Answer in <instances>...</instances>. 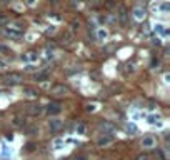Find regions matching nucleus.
<instances>
[{
    "label": "nucleus",
    "mask_w": 170,
    "mask_h": 160,
    "mask_svg": "<svg viewBox=\"0 0 170 160\" xmlns=\"http://www.w3.org/2000/svg\"><path fill=\"white\" fill-rule=\"evenodd\" d=\"M2 84H3V85H10V87H13V85H20V84H23V75L19 74V72H10V74H5L3 78H2Z\"/></svg>",
    "instance_id": "nucleus-1"
},
{
    "label": "nucleus",
    "mask_w": 170,
    "mask_h": 160,
    "mask_svg": "<svg viewBox=\"0 0 170 160\" xmlns=\"http://www.w3.org/2000/svg\"><path fill=\"white\" fill-rule=\"evenodd\" d=\"M25 113L27 115H32V117H37V115H40V113L43 112V105L38 104V102H32V104H27L25 105Z\"/></svg>",
    "instance_id": "nucleus-2"
},
{
    "label": "nucleus",
    "mask_w": 170,
    "mask_h": 160,
    "mask_svg": "<svg viewBox=\"0 0 170 160\" xmlns=\"http://www.w3.org/2000/svg\"><path fill=\"white\" fill-rule=\"evenodd\" d=\"M2 33L7 38H13V40H19L23 37V30H19V28H3Z\"/></svg>",
    "instance_id": "nucleus-3"
},
{
    "label": "nucleus",
    "mask_w": 170,
    "mask_h": 160,
    "mask_svg": "<svg viewBox=\"0 0 170 160\" xmlns=\"http://www.w3.org/2000/svg\"><path fill=\"white\" fill-rule=\"evenodd\" d=\"M45 110L50 117H53V115H58V113L62 112V105L58 104V102H50V104L45 107Z\"/></svg>",
    "instance_id": "nucleus-4"
},
{
    "label": "nucleus",
    "mask_w": 170,
    "mask_h": 160,
    "mask_svg": "<svg viewBox=\"0 0 170 160\" xmlns=\"http://www.w3.org/2000/svg\"><path fill=\"white\" fill-rule=\"evenodd\" d=\"M52 94L55 95V97H65L68 94V87H65L64 84H57L52 87Z\"/></svg>",
    "instance_id": "nucleus-5"
},
{
    "label": "nucleus",
    "mask_w": 170,
    "mask_h": 160,
    "mask_svg": "<svg viewBox=\"0 0 170 160\" xmlns=\"http://www.w3.org/2000/svg\"><path fill=\"white\" fill-rule=\"evenodd\" d=\"M62 127H64V122H62L60 118H50V120H48V128H50L52 132L62 130Z\"/></svg>",
    "instance_id": "nucleus-6"
},
{
    "label": "nucleus",
    "mask_w": 170,
    "mask_h": 160,
    "mask_svg": "<svg viewBox=\"0 0 170 160\" xmlns=\"http://www.w3.org/2000/svg\"><path fill=\"white\" fill-rule=\"evenodd\" d=\"M112 142H113V135L105 133V135H102V137L97 140V145H98V147H105V145H108V143H112Z\"/></svg>",
    "instance_id": "nucleus-7"
},
{
    "label": "nucleus",
    "mask_w": 170,
    "mask_h": 160,
    "mask_svg": "<svg viewBox=\"0 0 170 160\" xmlns=\"http://www.w3.org/2000/svg\"><path fill=\"white\" fill-rule=\"evenodd\" d=\"M118 19L122 23H127V17H128V12H127V7L125 5H118Z\"/></svg>",
    "instance_id": "nucleus-8"
},
{
    "label": "nucleus",
    "mask_w": 170,
    "mask_h": 160,
    "mask_svg": "<svg viewBox=\"0 0 170 160\" xmlns=\"http://www.w3.org/2000/svg\"><path fill=\"white\" fill-rule=\"evenodd\" d=\"M142 145H143L145 149H153V147H155V139H153L152 135H147V137L142 139Z\"/></svg>",
    "instance_id": "nucleus-9"
},
{
    "label": "nucleus",
    "mask_w": 170,
    "mask_h": 160,
    "mask_svg": "<svg viewBox=\"0 0 170 160\" xmlns=\"http://www.w3.org/2000/svg\"><path fill=\"white\" fill-rule=\"evenodd\" d=\"M33 78H35L37 82H45V80L50 78V74H48L47 70H43V72H37V74L33 75Z\"/></svg>",
    "instance_id": "nucleus-10"
},
{
    "label": "nucleus",
    "mask_w": 170,
    "mask_h": 160,
    "mask_svg": "<svg viewBox=\"0 0 170 160\" xmlns=\"http://www.w3.org/2000/svg\"><path fill=\"white\" fill-rule=\"evenodd\" d=\"M145 13H147V12H145V9H142V7H137V9L133 10V17L137 20H143L145 19Z\"/></svg>",
    "instance_id": "nucleus-11"
},
{
    "label": "nucleus",
    "mask_w": 170,
    "mask_h": 160,
    "mask_svg": "<svg viewBox=\"0 0 170 160\" xmlns=\"http://www.w3.org/2000/svg\"><path fill=\"white\" fill-rule=\"evenodd\" d=\"M23 94L28 95V97H37V95H38V90H35L33 87H23Z\"/></svg>",
    "instance_id": "nucleus-12"
},
{
    "label": "nucleus",
    "mask_w": 170,
    "mask_h": 160,
    "mask_svg": "<svg viewBox=\"0 0 170 160\" xmlns=\"http://www.w3.org/2000/svg\"><path fill=\"white\" fill-rule=\"evenodd\" d=\"M97 38H98V40H107V38H108V32H107L105 28H98V30H97Z\"/></svg>",
    "instance_id": "nucleus-13"
},
{
    "label": "nucleus",
    "mask_w": 170,
    "mask_h": 160,
    "mask_svg": "<svg viewBox=\"0 0 170 160\" xmlns=\"http://www.w3.org/2000/svg\"><path fill=\"white\" fill-rule=\"evenodd\" d=\"M72 40H74L72 32H65V33L62 35V42H64V43H72Z\"/></svg>",
    "instance_id": "nucleus-14"
},
{
    "label": "nucleus",
    "mask_w": 170,
    "mask_h": 160,
    "mask_svg": "<svg viewBox=\"0 0 170 160\" xmlns=\"http://www.w3.org/2000/svg\"><path fill=\"white\" fill-rule=\"evenodd\" d=\"M13 125H15V127H25L27 122H25V118H22V117H15V118H13Z\"/></svg>",
    "instance_id": "nucleus-15"
},
{
    "label": "nucleus",
    "mask_w": 170,
    "mask_h": 160,
    "mask_svg": "<svg viewBox=\"0 0 170 160\" xmlns=\"http://www.w3.org/2000/svg\"><path fill=\"white\" fill-rule=\"evenodd\" d=\"M100 128L102 130H113V125L108 122H100Z\"/></svg>",
    "instance_id": "nucleus-16"
},
{
    "label": "nucleus",
    "mask_w": 170,
    "mask_h": 160,
    "mask_svg": "<svg viewBox=\"0 0 170 160\" xmlns=\"http://www.w3.org/2000/svg\"><path fill=\"white\" fill-rule=\"evenodd\" d=\"M77 133H80V135L85 133V125L84 123H78V125H77Z\"/></svg>",
    "instance_id": "nucleus-17"
},
{
    "label": "nucleus",
    "mask_w": 170,
    "mask_h": 160,
    "mask_svg": "<svg viewBox=\"0 0 170 160\" xmlns=\"http://www.w3.org/2000/svg\"><path fill=\"white\" fill-rule=\"evenodd\" d=\"M27 133H28V135H35V133H38V128H37V127H28Z\"/></svg>",
    "instance_id": "nucleus-18"
},
{
    "label": "nucleus",
    "mask_w": 170,
    "mask_h": 160,
    "mask_svg": "<svg viewBox=\"0 0 170 160\" xmlns=\"http://www.w3.org/2000/svg\"><path fill=\"white\" fill-rule=\"evenodd\" d=\"M0 53H10V48L3 43H0Z\"/></svg>",
    "instance_id": "nucleus-19"
},
{
    "label": "nucleus",
    "mask_w": 170,
    "mask_h": 160,
    "mask_svg": "<svg viewBox=\"0 0 170 160\" xmlns=\"http://www.w3.org/2000/svg\"><path fill=\"white\" fill-rule=\"evenodd\" d=\"M105 7H107V9H113V7H115V2H113V0H105Z\"/></svg>",
    "instance_id": "nucleus-20"
},
{
    "label": "nucleus",
    "mask_w": 170,
    "mask_h": 160,
    "mask_svg": "<svg viewBox=\"0 0 170 160\" xmlns=\"http://www.w3.org/2000/svg\"><path fill=\"white\" fill-rule=\"evenodd\" d=\"M78 27H80V22H78V20H74V22H72V28H74V30H77Z\"/></svg>",
    "instance_id": "nucleus-21"
},
{
    "label": "nucleus",
    "mask_w": 170,
    "mask_h": 160,
    "mask_svg": "<svg viewBox=\"0 0 170 160\" xmlns=\"http://www.w3.org/2000/svg\"><path fill=\"white\" fill-rule=\"evenodd\" d=\"M9 22V19L5 17V15H0V25H3V23H7Z\"/></svg>",
    "instance_id": "nucleus-22"
},
{
    "label": "nucleus",
    "mask_w": 170,
    "mask_h": 160,
    "mask_svg": "<svg viewBox=\"0 0 170 160\" xmlns=\"http://www.w3.org/2000/svg\"><path fill=\"white\" fill-rule=\"evenodd\" d=\"M127 130L128 132H137V127L135 125H127Z\"/></svg>",
    "instance_id": "nucleus-23"
},
{
    "label": "nucleus",
    "mask_w": 170,
    "mask_h": 160,
    "mask_svg": "<svg viewBox=\"0 0 170 160\" xmlns=\"http://www.w3.org/2000/svg\"><path fill=\"white\" fill-rule=\"evenodd\" d=\"M85 110H87V112H94V110H95V105H87V107H85Z\"/></svg>",
    "instance_id": "nucleus-24"
},
{
    "label": "nucleus",
    "mask_w": 170,
    "mask_h": 160,
    "mask_svg": "<svg viewBox=\"0 0 170 160\" xmlns=\"http://www.w3.org/2000/svg\"><path fill=\"white\" fill-rule=\"evenodd\" d=\"M153 68H155V65H159V58H152V64H150Z\"/></svg>",
    "instance_id": "nucleus-25"
},
{
    "label": "nucleus",
    "mask_w": 170,
    "mask_h": 160,
    "mask_svg": "<svg viewBox=\"0 0 170 160\" xmlns=\"http://www.w3.org/2000/svg\"><path fill=\"white\" fill-rule=\"evenodd\" d=\"M33 149H35V143H32V142L27 143V150H33Z\"/></svg>",
    "instance_id": "nucleus-26"
},
{
    "label": "nucleus",
    "mask_w": 170,
    "mask_h": 160,
    "mask_svg": "<svg viewBox=\"0 0 170 160\" xmlns=\"http://www.w3.org/2000/svg\"><path fill=\"white\" fill-rule=\"evenodd\" d=\"M137 160H149V155H138Z\"/></svg>",
    "instance_id": "nucleus-27"
},
{
    "label": "nucleus",
    "mask_w": 170,
    "mask_h": 160,
    "mask_svg": "<svg viewBox=\"0 0 170 160\" xmlns=\"http://www.w3.org/2000/svg\"><path fill=\"white\" fill-rule=\"evenodd\" d=\"M169 9H170V7H169V3H163V5H162V10H163V12H167Z\"/></svg>",
    "instance_id": "nucleus-28"
},
{
    "label": "nucleus",
    "mask_w": 170,
    "mask_h": 160,
    "mask_svg": "<svg viewBox=\"0 0 170 160\" xmlns=\"http://www.w3.org/2000/svg\"><path fill=\"white\" fill-rule=\"evenodd\" d=\"M25 70H27V72H33V70H35V67H33V65H28Z\"/></svg>",
    "instance_id": "nucleus-29"
},
{
    "label": "nucleus",
    "mask_w": 170,
    "mask_h": 160,
    "mask_svg": "<svg viewBox=\"0 0 170 160\" xmlns=\"http://www.w3.org/2000/svg\"><path fill=\"white\" fill-rule=\"evenodd\" d=\"M30 58L35 60V58H37V53H35V52H30Z\"/></svg>",
    "instance_id": "nucleus-30"
},
{
    "label": "nucleus",
    "mask_w": 170,
    "mask_h": 160,
    "mask_svg": "<svg viewBox=\"0 0 170 160\" xmlns=\"http://www.w3.org/2000/svg\"><path fill=\"white\" fill-rule=\"evenodd\" d=\"M74 160H87V159H85L84 155H78V157H75V159H74Z\"/></svg>",
    "instance_id": "nucleus-31"
},
{
    "label": "nucleus",
    "mask_w": 170,
    "mask_h": 160,
    "mask_svg": "<svg viewBox=\"0 0 170 160\" xmlns=\"http://www.w3.org/2000/svg\"><path fill=\"white\" fill-rule=\"evenodd\" d=\"M92 77H94V78H98V72H92Z\"/></svg>",
    "instance_id": "nucleus-32"
},
{
    "label": "nucleus",
    "mask_w": 170,
    "mask_h": 160,
    "mask_svg": "<svg viewBox=\"0 0 170 160\" xmlns=\"http://www.w3.org/2000/svg\"><path fill=\"white\" fill-rule=\"evenodd\" d=\"M27 3L28 5H35V0H27Z\"/></svg>",
    "instance_id": "nucleus-33"
},
{
    "label": "nucleus",
    "mask_w": 170,
    "mask_h": 160,
    "mask_svg": "<svg viewBox=\"0 0 170 160\" xmlns=\"http://www.w3.org/2000/svg\"><path fill=\"white\" fill-rule=\"evenodd\" d=\"M3 2H9V0H3Z\"/></svg>",
    "instance_id": "nucleus-34"
}]
</instances>
